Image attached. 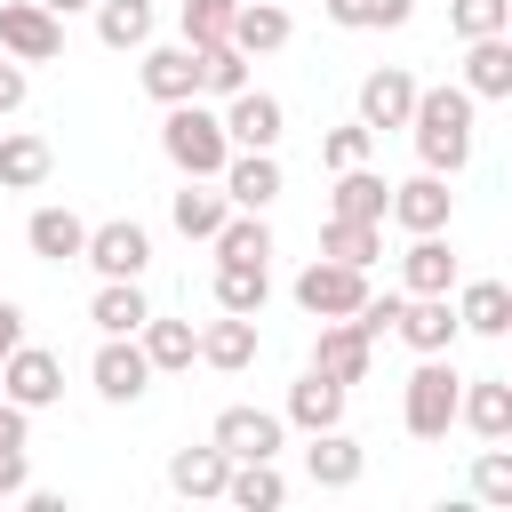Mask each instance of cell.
<instances>
[{
	"label": "cell",
	"mask_w": 512,
	"mask_h": 512,
	"mask_svg": "<svg viewBox=\"0 0 512 512\" xmlns=\"http://www.w3.org/2000/svg\"><path fill=\"white\" fill-rule=\"evenodd\" d=\"M408 128H416V160L432 176H456L472 160V96L464 88H416Z\"/></svg>",
	"instance_id": "obj_1"
},
{
	"label": "cell",
	"mask_w": 512,
	"mask_h": 512,
	"mask_svg": "<svg viewBox=\"0 0 512 512\" xmlns=\"http://www.w3.org/2000/svg\"><path fill=\"white\" fill-rule=\"evenodd\" d=\"M160 152H168L184 176H216V168L232 160V136H224L216 112H200V104L184 96V104H168V120H160Z\"/></svg>",
	"instance_id": "obj_2"
},
{
	"label": "cell",
	"mask_w": 512,
	"mask_h": 512,
	"mask_svg": "<svg viewBox=\"0 0 512 512\" xmlns=\"http://www.w3.org/2000/svg\"><path fill=\"white\" fill-rule=\"evenodd\" d=\"M456 392H464V376H456L440 352H424V368H416L408 392H400V424H408L416 440H448V424H456Z\"/></svg>",
	"instance_id": "obj_3"
},
{
	"label": "cell",
	"mask_w": 512,
	"mask_h": 512,
	"mask_svg": "<svg viewBox=\"0 0 512 512\" xmlns=\"http://www.w3.org/2000/svg\"><path fill=\"white\" fill-rule=\"evenodd\" d=\"M80 264H96V280H144V264H152V232H144L136 216L88 224V240H80Z\"/></svg>",
	"instance_id": "obj_4"
},
{
	"label": "cell",
	"mask_w": 512,
	"mask_h": 512,
	"mask_svg": "<svg viewBox=\"0 0 512 512\" xmlns=\"http://www.w3.org/2000/svg\"><path fill=\"white\" fill-rule=\"evenodd\" d=\"M0 56H16V64H56V56H64V16H48L40 0H0Z\"/></svg>",
	"instance_id": "obj_5"
},
{
	"label": "cell",
	"mask_w": 512,
	"mask_h": 512,
	"mask_svg": "<svg viewBox=\"0 0 512 512\" xmlns=\"http://www.w3.org/2000/svg\"><path fill=\"white\" fill-rule=\"evenodd\" d=\"M360 296H368V272H360V264L320 256V264H304V272H296V304H304L312 320H344Z\"/></svg>",
	"instance_id": "obj_6"
},
{
	"label": "cell",
	"mask_w": 512,
	"mask_h": 512,
	"mask_svg": "<svg viewBox=\"0 0 512 512\" xmlns=\"http://www.w3.org/2000/svg\"><path fill=\"white\" fill-rule=\"evenodd\" d=\"M56 392H64V360H56V352H40V344H16V352L0 360V400H16L24 416H32V408H48Z\"/></svg>",
	"instance_id": "obj_7"
},
{
	"label": "cell",
	"mask_w": 512,
	"mask_h": 512,
	"mask_svg": "<svg viewBox=\"0 0 512 512\" xmlns=\"http://www.w3.org/2000/svg\"><path fill=\"white\" fill-rule=\"evenodd\" d=\"M224 136H232V152H272L280 144V128H288V112H280V96H264V88H240V96H224Z\"/></svg>",
	"instance_id": "obj_8"
},
{
	"label": "cell",
	"mask_w": 512,
	"mask_h": 512,
	"mask_svg": "<svg viewBox=\"0 0 512 512\" xmlns=\"http://www.w3.org/2000/svg\"><path fill=\"white\" fill-rule=\"evenodd\" d=\"M88 376H96V392H104L112 408H128V400H144L152 360H144V344H136V336H104V344H96V360H88Z\"/></svg>",
	"instance_id": "obj_9"
},
{
	"label": "cell",
	"mask_w": 512,
	"mask_h": 512,
	"mask_svg": "<svg viewBox=\"0 0 512 512\" xmlns=\"http://www.w3.org/2000/svg\"><path fill=\"white\" fill-rule=\"evenodd\" d=\"M448 208H456L448 176H432V168H424V176L392 184V208H384V216H392L400 232H448Z\"/></svg>",
	"instance_id": "obj_10"
},
{
	"label": "cell",
	"mask_w": 512,
	"mask_h": 512,
	"mask_svg": "<svg viewBox=\"0 0 512 512\" xmlns=\"http://www.w3.org/2000/svg\"><path fill=\"white\" fill-rule=\"evenodd\" d=\"M208 440H216L232 464H240V456H280V440H288V416H272V408H224Z\"/></svg>",
	"instance_id": "obj_11"
},
{
	"label": "cell",
	"mask_w": 512,
	"mask_h": 512,
	"mask_svg": "<svg viewBox=\"0 0 512 512\" xmlns=\"http://www.w3.org/2000/svg\"><path fill=\"white\" fill-rule=\"evenodd\" d=\"M392 336H400L408 352H448L464 328H456V304H448V296H400V320H392Z\"/></svg>",
	"instance_id": "obj_12"
},
{
	"label": "cell",
	"mask_w": 512,
	"mask_h": 512,
	"mask_svg": "<svg viewBox=\"0 0 512 512\" xmlns=\"http://www.w3.org/2000/svg\"><path fill=\"white\" fill-rule=\"evenodd\" d=\"M312 368H320V376H336V384L352 392V384H360V376L376 368V344H368V336H360L352 320H320V344H312Z\"/></svg>",
	"instance_id": "obj_13"
},
{
	"label": "cell",
	"mask_w": 512,
	"mask_h": 512,
	"mask_svg": "<svg viewBox=\"0 0 512 512\" xmlns=\"http://www.w3.org/2000/svg\"><path fill=\"white\" fill-rule=\"evenodd\" d=\"M408 112H416V80L400 64L360 80V128H408Z\"/></svg>",
	"instance_id": "obj_14"
},
{
	"label": "cell",
	"mask_w": 512,
	"mask_h": 512,
	"mask_svg": "<svg viewBox=\"0 0 512 512\" xmlns=\"http://www.w3.org/2000/svg\"><path fill=\"white\" fill-rule=\"evenodd\" d=\"M304 472H312V488H352V480L368 472V456H360V440H352L344 424H328V432H312Z\"/></svg>",
	"instance_id": "obj_15"
},
{
	"label": "cell",
	"mask_w": 512,
	"mask_h": 512,
	"mask_svg": "<svg viewBox=\"0 0 512 512\" xmlns=\"http://www.w3.org/2000/svg\"><path fill=\"white\" fill-rule=\"evenodd\" d=\"M464 96L480 104H496V96H512V40L504 32H488V40H464Z\"/></svg>",
	"instance_id": "obj_16"
},
{
	"label": "cell",
	"mask_w": 512,
	"mask_h": 512,
	"mask_svg": "<svg viewBox=\"0 0 512 512\" xmlns=\"http://www.w3.org/2000/svg\"><path fill=\"white\" fill-rule=\"evenodd\" d=\"M144 96H152V104L200 96V48H192V40H184V48H152V56H144Z\"/></svg>",
	"instance_id": "obj_17"
},
{
	"label": "cell",
	"mask_w": 512,
	"mask_h": 512,
	"mask_svg": "<svg viewBox=\"0 0 512 512\" xmlns=\"http://www.w3.org/2000/svg\"><path fill=\"white\" fill-rule=\"evenodd\" d=\"M216 176H224V200L232 208H272L280 200V160L272 152H232Z\"/></svg>",
	"instance_id": "obj_18"
},
{
	"label": "cell",
	"mask_w": 512,
	"mask_h": 512,
	"mask_svg": "<svg viewBox=\"0 0 512 512\" xmlns=\"http://www.w3.org/2000/svg\"><path fill=\"white\" fill-rule=\"evenodd\" d=\"M392 208V184L360 160V168H336V192H328V216H360V224H384Z\"/></svg>",
	"instance_id": "obj_19"
},
{
	"label": "cell",
	"mask_w": 512,
	"mask_h": 512,
	"mask_svg": "<svg viewBox=\"0 0 512 512\" xmlns=\"http://www.w3.org/2000/svg\"><path fill=\"white\" fill-rule=\"evenodd\" d=\"M168 216H176V232H184V240H216V224L232 216V200H224V184H208V176H184V192L168 200Z\"/></svg>",
	"instance_id": "obj_20"
},
{
	"label": "cell",
	"mask_w": 512,
	"mask_h": 512,
	"mask_svg": "<svg viewBox=\"0 0 512 512\" xmlns=\"http://www.w3.org/2000/svg\"><path fill=\"white\" fill-rule=\"evenodd\" d=\"M288 424H304V432L344 424V384H336V376H320V368H304V376L288 384Z\"/></svg>",
	"instance_id": "obj_21"
},
{
	"label": "cell",
	"mask_w": 512,
	"mask_h": 512,
	"mask_svg": "<svg viewBox=\"0 0 512 512\" xmlns=\"http://www.w3.org/2000/svg\"><path fill=\"white\" fill-rule=\"evenodd\" d=\"M456 416H464L480 440H504V432H512V384H504V376H472V384L456 392Z\"/></svg>",
	"instance_id": "obj_22"
},
{
	"label": "cell",
	"mask_w": 512,
	"mask_h": 512,
	"mask_svg": "<svg viewBox=\"0 0 512 512\" xmlns=\"http://www.w3.org/2000/svg\"><path fill=\"white\" fill-rule=\"evenodd\" d=\"M224 40H232L240 56H272V48H288V8H280V0H240Z\"/></svg>",
	"instance_id": "obj_23"
},
{
	"label": "cell",
	"mask_w": 512,
	"mask_h": 512,
	"mask_svg": "<svg viewBox=\"0 0 512 512\" xmlns=\"http://www.w3.org/2000/svg\"><path fill=\"white\" fill-rule=\"evenodd\" d=\"M216 264H272V232H264V208H232L216 224Z\"/></svg>",
	"instance_id": "obj_24"
},
{
	"label": "cell",
	"mask_w": 512,
	"mask_h": 512,
	"mask_svg": "<svg viewBox=\"0 0 512 512\" xmlns=\"http://www.w3.org/2000/svg\"><path fill=\"white\" fill-rule=\"evenodd\" d=\"M400 272H408V296H448L456 288V256H448L440 232H416L408 256H400Z\"/></svg>",
	"instance_id": "obj_25"
},
{
	"label": "cell",
	"mask_w": 512,
	"mask_h": 512,
	"mask_svg": "<svg viewBox=\"0 0 512 512\" xmlns=\"http://www.w3.org/2000/svg\"><path fill=\"white\" fill-rule=\"evenodd\" d=\"M48 168H56V152H48V136H0V192H40L48 184Z\"/></svg>",
	"instance_id": "obj_26"
},
{
	"label": "cell",
	"mask_w": 512,
	"mask_h": 512,
	"mask_svg": "<svg viewBox=\"0 0 512 512\" xmlns=\"http://www.w3.org/2000/svg\"><path fill=\"white\" fill-rule=\"evenodd\" d=\"M24 240H32V256H40V264H72V256H80V240H88V224H80L72 208H32Z\"/></svg>",
	"instance_id": "obj_27"
},
{
	"label": "cell",
	"mask_w": 512,
	"mask_h": 512,
	"mask_svg": "<svg viewBox=\"0 0 512 512\" xmlns=\"http://www.w3.org/2000/svg\"><path fill=\"white\" fill-rule=\"evenodd\" d=\"M456 328H472V336H504V328H512V288H504V280H464V296H456Z\"/></svg>",
	"instance_id": "obj_28"
},
{
	"label": "cell",
	"mask_w": 512,
	"mask_h": 512,
	"mask_svg": "<svg viewBox=\"0 0 512 512\" xmlns=\"http://www.w3.org/2000/svg\"><path fill=\"white\" fill-rule=\"evenodd\" d=\"M224 472H232V456H224L216 440L168 456V488H176V496H224Z\"/></svg>",
	"instance_id": "obj_29"
},
{
	"label": "cell",
	"mask_w": 512,
	"mask_h": 512,
	"mask_svg": "<svg viewBox=\"0 0 512 512\" xmlns=\"http://www.w3.org/2000/svg\"><path fill=\"white\" fill-rule=\"evenodd\" d=\"M88 320H96L104 336H136V328L152 320V304H144V288H136V280H104V288H96V304H88Z\"/></svg>",
	"instance_id": "obj_30"
},
{
	"label": "cell",
	"mask_w": 512,
	"mask_h": 512,
	"mask_svg": "<svg viewBox=\"0 0 512 512\" xmlns=\"http://www.w3.org/2000/svg\"><path fill=\"white\" fill-rule=\"evenodd\" d=\"M224 496H232L240 512H272V504L288 496V480L272 472V456H240V464L224 472Z\"/></svg>",
	"instance_id": "obj_31"
},
{
	"label": "cell",
	"mask_w": 512,
	"mask_h": 512,
	"mask_svg": "<svg viewBox=\"0 0 512 512\" xmlns=\"http://www.w3.org/2000/svg\"><path fill=\"white\" fill-rule=\"evenodd\" d=\"M320 256H336V264H360V272H368V264L384 256V232H376V224H360V216H328V224H320Z\"/></svg>",
	"instance_id": "obj_32"
},
{
	"label": "cell",
	"mask_w": 512,
	"mask_h": 512,
	"mask_svg": "<svg viewBox=\"0 0 512 512\" xmlns=\"http://www.w3.org/2000/svg\"><path fill=\"white\" fill-rule=\"evenodd\" d=\"M136 344H144L152 376H160V368H192V360H200V336H192V320H144V328H136Z\"/></svg>",
	"instance_id": "obj_33"
},
{
	"label": "cell",
	"mask_w": 512,
	"mask_h": 512,
	"mask_svg": "<svg viewBox=\"0 0 512 512\" xmlns=\"http://www.w3.org/2000/svg\"><path fill=\"white\" fill-rule=\"evenodd\" d=\"M200 360H208V368H224V376H232V368H248V360H256V320H248V312H224V320L200 336Z\"/></svg>",
	"instance_id": "obj_34"
},
{
	"label": "cell",
	"mask_w": 512,
	"mask_h": 512,
	"mask_svg": "<svg viewBox=\"0 0 512 512\" xmlns=\"http://www.w3.org/2000/svg\"><path fill=\"white\" fill-rule=\"evenodd\" d=\"M264 296H272V272L264 264H216V312H264Z\"/></svg>",
	"instance_id": "obj_35"
},
{
	"label": "cell",
	"mask_w": 512,
	"mask_h": 512,
	"mask_svg": "<svg viewBox=\"0 0 512 512\" xmlns=\"http://www.w3.org/2000/svg\"><path fill=\"white\" fill-rule=\"evenodd\" d=\"M96 40L104 48H144L152 40V0H96Z\"/></svg>",
	"instance_id": "obj_36"
},
{
	"label": "cell",
	"mask_w": 512,
	"mask_h": 512,
	"mask_svg": "<svg viewBox=\"0 0 512 512\" xmlns=\"http://www.w3.org/2000/svg\"><path fill=\"white\" fill-rule=\"evenodd\" d=\"M320 8H328V24H344V32H392V24H408L416 0H320Z\"/></svg>",
	"instance_id": "obj_37"
},
{
	"label": "cell",
	"mask_w": 512,
	"mask_h": 512,
	"mask_svg": "<svg viewBox=\"0 0 512 512\" xmlns=\"http://www.w3.org/2000/svg\"><path fill=\"white\" fill-rule=\"evenodd\" d=\"M248 88V56L232 40H208L200 48V96H240Z\"/></svg>",
	"instance_id": "obj_38"
},
{
	"label": "cell",
	"mask_w": 512,
	"mask_h": 512,
	"mask_svg": "<svg viewBox=\"0 0 512 512\" xmlns=\"http://www.w3.org/2000/svg\"><path fill=\"white\" fill-rule=\"evenodd\" d=\"M472 496H480V504H512V456H504L496 440L472 456Z\"/></svg>",
	"instance_id": "obj_39"
},
{
	"label": "cell",
	"mask_w": 512,
	"mask_h": 512,
	"mask_svg": "<svg viewBox=\"0 0 512 512\" xmlns=\"http://www.w3.org/2000/svg\"><path fill=\"white\" fill-rule=\"evenodd\" d=\"M232 8H240V0H184V8H176V16H184V40H192V48L224 40V32H232Z\"/></svg>",
	"instance_id": "obj_40"
},
{
	"label": "cell",
	"mask_w": 512,
	"mask_h": 512,
	"mask_svg": "<svg viewBox=\"0 0 512 512\" xmlns=\"http://www.w3.org/2000/svg\"><path fill=\"white\" fill-rule=\"evenodd\" d=\"M448 24H456L464 40H488V32H504V24H512V0H456V8H448Z\"/></svg>",
	"instance_id": "obj_41"
},
{
	"label": "cell",
	"mask_w": 512,
	"mask_h": 512,
	"mask_svg": "<svg viewBox=\"0 0 512 512\" xmlns=\"http://www.w3.org/2000/svg\"><path fill=\"white\" fill-rule=\"evenodd\" d=\"M368 144H376V128L344 120V128H328V136H320V160H328V168H360V160H368Z\"/></svg>",
	"instance_id": "obj_42"
},
{
	"label": "cell",
	"mask_w": 512,
	"mask_h": 512,
	"mask_svg": "<svg viewBox=\"0 0 512 512\" xmlns=\"http://www.w3.org/2000/svg\"><path fill=\"white\" fill-rule=\"evenodd\" d=\"M32 480H24V448H0V496H24Z\"/></svg>",
	"instance_id": "obj_43"
},
{
	"label": "cell",
	"mask_w": 512,
	"mask_h": 512,
	"mask_svg": "<svg viewBox=\"0 0 512 512\" xmlns=\"http://www.w3.org/2000/svg\"><path fill=\"white\" fill-rule=\"evenodd\" d=\"M24 432H32V424H24V408H16V400H0V448H24Z\"/></svg>",
	"instance_id": "obj_44"
},
{
	"label": "cell",
	"mask_w": 512,
	"mask_h": 512,
	"mask_svg": "<svg viewBox=\"0 0 512 512\" xmlns=\"http://www.w3.org/2000/svg\"><path fill=\"white\" fill-rule=\"evenodd\" d=\"M24 104V64H0V120Z\"/></svg>",
	"instance_id": "obj_45"
},
{
	"label": "cell",
	"mask_w": 512,
	"mask_h": 512,
	"mask_svg": "<svg viewBox=\"0 0 512 512\" xmlns=\"http://www.w3.org/2000/svg\"><path fill=\"white\" fill-rule=\"evenodd\" d=\"M16 344H24V312H16V304H8V296H0V360H8V352H16Z\"/></svg>",
	"instance_id": "obj_46"
},
{
	"label": "cell",
	"mask_w": 512,
	"mask_h": 512,
	"mask_svg": "<svg viewBox=\"0 0 512 512\" xmlns=\"http://www.w3.org/2000/svg\"><path fill=\"white\" fill-rule=\"evenodd\" d=\"M48 16H80V8H96V0H40Z\"/></svg>",
	"instance_id": "obj_47"
}]
</instances>
